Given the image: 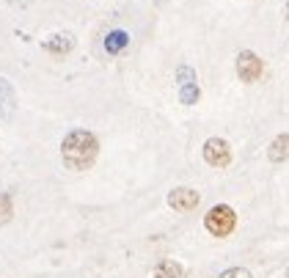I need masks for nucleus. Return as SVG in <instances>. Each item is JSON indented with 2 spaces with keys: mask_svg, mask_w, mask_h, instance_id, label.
Listing matches in <instances>:
<instances>
[{
  "mask_svg": "<svg viewBox=\"0 0 289 278\" xmlns=\"http://www.w3.org/2000/svg\"><path fill=\"white\" fill-rule=\"evenodd\" d=\"M99 140L88 130H72L61 143V157L69 171H88L97 163Z\"/></svg>",
  "mask_w": 289,
  "mask_h": 278,
  "instance_id": "nucleus-1",
  "label": "nucleus"
},
{
  "mask_svg": "<svg viewBox=\"0 0 289 278\" xmlns=\"http://www.w3.org/2000/svg\"><path fill=\"white\" fill-rule=\"evenodd\" d=\"M204 226L212 237H229L237 226V212H234L229 204H218V207H212L204 218Z\"/></svg>",
  "mask_w": 289,
  "mask_h": 278,
  "instance_id": "nucleus-2",
  "label": "nucleus"
},
{
  "mask_svg": "<svg viewBox=\"0 0 289 278\" xmlns=\"http://www.w3.org/2000/svg\"><path fill=\"white\" fill-rule=\"evenodd\" d=\"M262 75H264V63H262V58L256 53L245 50V53L237 56V77L242 83H256Z\"/></svg>",
  "mask_w": 289,
  "mask_h": 278,
  "instance_id": "nucleus-3",
  "label": "nucleus"
},
{
  "mask_svg": "<svg viewBox=\"0 0 289 278\" xmlns=\"http://www.w3.org/2000/svg\"><path fill=\"white\" fill-rule=\"evenodd\" d=\"M204 160L212 168H226L232 163V146L223 138H210L204 143Z\"/></svg>",
  "mask_w": 289,
  "mask_h": 278,
  "instance_id": "nucleus-4",
  "label": "nucleus"
},
{
  "mask_svg": "<svg viewBox=\"0 0 289 278\" xmlns=\"http://www.w3.org/2000/svg\"><path fill=\"white\" fill-rule=\"evenodd\" d=\"M177 80H179V99H182V105H196V102H198L196 72H193L190 66H179Z\"/></svg>",
  "mask_w": 289,
  "mask_h": 278,
  "instance_id": "nucleus-5",
  "label": "nucleus"
},
{
  "mask_svg": "<svg viewBox=\"0 0 289 278\" xmlns=\"http://www.w3.org/2000/svg\"><path fill=\"white\" fill-rule=\"evenodd\" d=\"M168 204L179 212H190V209L198 207V193L193 188H177L168 193Z\"/></svg>",
  "mask_w": 289,
  "mask_h": 278,
  "instance_id": "nucleus-6",
  "label": "nucleus"
},
{
  "mask_svg": "<svg viewBox=\"0 0 289 278\" xmlns=\"http://www.w3.org/2000/svg\"><path fill=\"white\" fill-rule=\"evenodd\" d=\"M17 108L14 88L8 85V80H0V118H11Z\"/></svg>",
  "mask_w": 289,
  "mask_h": 278,
  "instance_id": "nucleus-7",
  "label": "nucleus"
},
{
  "mask_svg": "<svg viewBox=\"0 0 289 278\" xmlns=\"http://www.w3.org/2000/svg\"><path fill=\"white\" fill-rule=\"evenodd\" d=\"M72 47H75V39H72L69 33H55V36H50L47 42H44V50L53 53V56H66Z\"/></svg>",
  "mask_w": 289,
  "mask_h": 278,
  "instance_id": "nucleus-8",
  "label": "nucleus"
},
{
  "mask_svg": "<svg viewBox=\"0 0 289 278\" xmlns=\"http://www.w3.org/2000/svg\"><path fill=\"white\" fill-rule=\"evenodd\" d=\"M267 157H270V163H284V160H289V132L278 135V138L270 143V146H267Z\"/></svg>",
  "mask_w": 289,
  "mask_h": 278,
  "instance_id": "nucleus-9",
  "label": "nucleus"
},
{
  "mask_svg": "<svg viewBox=\"0 0 289 278\" xmlns=\"http://www.w3.org/2000/svg\"><path fill=\"white\" fill-rule=\"evenodd\" d=\"M155 278H184V267L174 259H162L155 270Z\"/></svg>",
  "mask_w": 289,
  "mask_h": 278,
  "instance_id": "nucleus-10",
  "label": "nucleus"
},
{
  "mask_svg": "<svg viewBox=\"0 0 289 278\" xmlns=\"http://www.w3.org/2000/svg\"><path fill=\"white\" fill-rule=\"evenodd\" d=\"M124 47H127V33H124V30H113L105 42V50L107 53H119V50H124Z\"/></svg>",
  "mask_w": 289,
  "mask_h": 278,
  "instance_id": "nucleus-11",
  "label": "nucleus"
},
{
  "mask_svg": "<svg viewBox=\"0 0 289 278\" xmlns=\"http://www.w3.org/2000/svg\"><path fill=\"white\" fill-rule=\"evenodd\" d=\"M14 215V204H11V195L8 193H0V226L11 221Z\"/></svg>",
  "mask_w": 289,
  "mask_h": 278,
  "instance_id": "nucleus-12",
  "label": "nucleus"
},
{
  "mask_svg": "<svg viewBox=\"0 0 289 278\" xmlns=\"http://www.w3.org/2000/svg\"><path fill=\"white\" fill-rule=\"evenodd\" d=\"M220 278H251V273L245 267H232V270H226Z\"/></svg>",
  "mask_w": 289,
  "mask_h": 278,
  "instance_id": "nucleus-13",
  "label": "nucleus"
},
{
  "mask_svg": "<svg viewBox=\"0 0 289 278\" xmlns=\"http://www.w3.org/2000/svg\"><path fill=\"white\" fill-rule=\"evenodd\" d=\"M8 3H14V6H25V3H30V0H8Z\"/></svg>",
  "mask_w": 289,
  "mask_h": 278,
  "instance_id": "nucleus-14",
  "label": "nucleus"
},
{
  "mask_svg": "<svg viewBox=\"0 0 289 278\" xmlns=\"http://www.w3.org/2000/svg\"><path fill=\"white\" fill-rule=\"evenodd\" d=\"M287 22H289V0H287Z\"/></svg>",
  "mask_w": 289,
  "mask_h": 278,
  "instance_id": "nucleus-15",
  "label": "nucleus"
},
{
  "mask_svg": "<svg viewBox=\"0 0 289 278\" xmlns=\"http://www.w3.org/2000/svg\"><path fill=\"white\" fill-rule=\"evenodd\" d=\"M287 276H289V273H287Z\"/></svg>",
  "mask_w": 289,
  "mask_h": 278,
  "instance_id": "nucleus-16",
  "label": "nucleus"
}]
</instances>
